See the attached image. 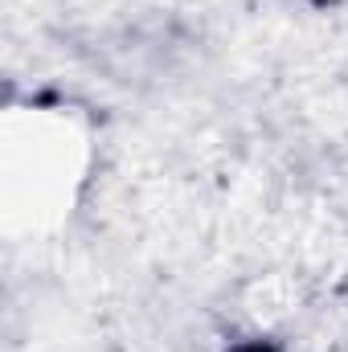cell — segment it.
Segmentation results:
<instances>
[{"label":"cell","instance_id":"1","mask_svg":"<svg viewBox=\"0 0 348 352\" xmlns=\"http://www.w3.org/2000/svg\"><path fill=\"white\" fill-rule=\"evenodd\" d=\"M242 352H266V349H242Z\"/></svg>","mask_w":348,"mask_h":352}]
</instances>
